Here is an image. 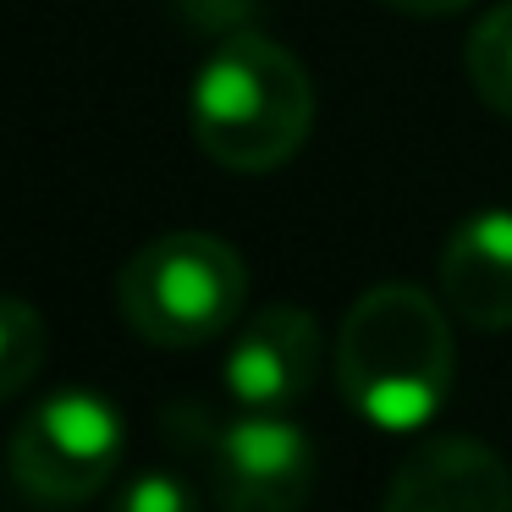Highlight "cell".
Segmentation results:
<instances>
[{"instance_id": "cell-1", "label": "cell", "mask_w": 512, "mask_h": 512, "mask_svg": "<svg viewBox=\"0 0 512 512\" xmlns=\"http://www.w3.org/2000/svg\"><path fill=\"white\" fill-rule=\"evenodd\" d=\"M331 369L347 408L375 430L413 435L446 408L457 380V347L446 303L424 287L380 281L358 292L331 347Z\"/></svg>"}, {"instance_id": "cell-2", "label": "cell", "mask_w": 512, "mask_h": 512, "mask_svg": "<svg viewBox=\"0 0 512 512\" xmlns=\"http://www.w3.org/2000/svg\"><path fill=\"white\" fill-rule=\"evenodd\" d=\"M188 122L215 166L259 177L303 149L314 127V83L287 45L265 34H232L193 78Z\"/></svg>"}, {"instance_id": "cell-3", "label": "cell", "mask_w": 512, "mask_h": 512, "mask_svg": "<svg viewBox=\"0 0 512 512\" xmlns=\"http://www.w3.org/2000/svg\"><path fill=\"white\" fill-rule=\"evenodd\" d=\"M248 265L215 232L149 237L116 276V309L149 347H204L243 320Z\"/></svg>"}, {"instance_id": "cell-4", "label": "cell", "mask_w": 512, "mask_h": 512, "mask_svg": "<svg viewBox=\"0 0 512 512\" xmlns=\"http://www.w3.org/2000/svg\"><path fill=\"white\" fill-rule=\"evenodd\" d=\"M127 457V419L105 391L94 386H61L39 397L17 419L6 468L23 496L45 507H78L94 501L116 479Z\"/></svg>"}, {"instance_id": "cell-5", "label": "cell", "mask_w": 512, "mask_h": 512, "mask_svg": "<svg viewBox=\"0 0 512 512\" xmlns=\"http://www.w3.org/2000/svg\"><path fill=\"white\" fill-rule=\"evenodd\" d=\"M204 463L221 512H303L320 479L314 441L287 413H237L210 424Z\"/></svg>"}, {"instance_id": "cell-6", "label": "cell", "mask_w": 512, "mask_h": 512, "mask_svg": "<svg viewBox=\"0 0 512 512\" xmlns=\"http://www.w3.org/2000/svg\"><path fill=\"white\" fill-rule=\"evenodd\" d=\"M325 364L320 320L298 303H270L237 325L221 364V386L243 413H292L314 391Z\"/></svg>"}, {"instance_id": "cell-7", "label": "cell", "mask_w": 512, "mask_h": 512, "mask_svg": "<svg viewBox=\"0 0 512 512\" xmlns=\"http://www.w3.org/2000/svg\"><path fill=\"white\" fill-rule=\"evenodd\" d=\"M380 512H512V468L479 435H430L397 463Z\"/></svg>"}, {"instance_id": "cell-8", "label": "cell", "mask_w": 512, "mask_h": 512, "mask_svg": "<svg viewBox=\"0 0 512 512\" xmlns=\"http://www.w3.org/2000/svg\"><path fill=\"white\" fill-rule=\"evenodd\" d=\"M441 303L474 331H512V210H474L435 259Z\"/></svg>"}, {"instance_id": "cell-9", "label": "cell", "mask_w": 512, "mask_h": 512, "mask_svg": "<svg viewBox=\"0 0 512 512\" xmlns=\"http://www.w3.org/2000/svg\"><path fill=\"white\" fill-rule=\"evenodd\" d=\"M45 353H50L45 314L28 298L0 292V402H12L17 391L45 369Z\"/></svg>"}, {"instance_id": "cell-10", "label": "cell", "mask_w": 512, "mask_h": 512, "mask_svg": "<svg viewBox=\"0 0 512 512\" xmlns=\"http://www.w3.org/2000/svg\"><path fill=\"white\" fill-rule=\"evenodd\" d=\"M468 83L496 116H512V0L468 34Z\"/></svg>"}, {"instance_id": "cell-11", "label": "cell", "mask_w": 512, "mask_h": 512, "mask_svg": "<svg viewBox=\"0 0 512 512\" xmlns=\"http://www.w3.org/2000/svg\"><path fill=\"white\" fill-rule=\"evenodd\" d=\"M111 512H199V490L177 468H144L116 490Z\"/></svg>"}, {"instance_id": "cell-12", "label": "cell", "mask_w": 512, "mask_h": 512, "mask_svg": "<svg viewBox=\"0 0 512 512\" xmlns=\"http://www.w3.org/2000/svg\"><path fill=\"white\" fill-rule=\"evenodd\" d=\"M380 6H391V12H402V17H457V12H468L474 0H380Z\"/></svg>"}]
</instances>
